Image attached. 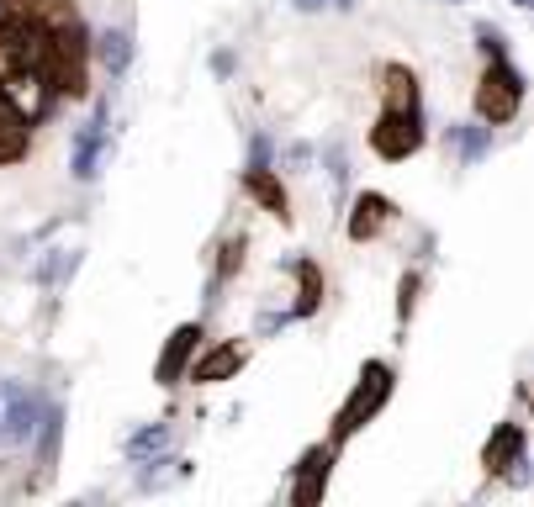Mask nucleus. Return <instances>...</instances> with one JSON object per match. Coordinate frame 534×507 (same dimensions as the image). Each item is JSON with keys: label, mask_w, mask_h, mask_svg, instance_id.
Segmentation results:
<instances>
[{"label": "nucleus", "mask_w": 534, "mask_h": 507, "mask_svg": "<svg viewBox=\"0 0 534 507\" xmlns=\"http://www.w3.org/2000/svg\"><path fill=\"white\" fill-rule=\"evenodd\" d=\"M386 397H392V365H386V360H365V370H360L355 391H349V402L339 407V423H334V444L355 439L360 428H365V423H371L376 412L386 407Z\"/></svg>", "instance_id": "1"}, {"label": "nucleus", "mask_w": 534, "mask_h": 507, "mask_svg": "<svg viewBox=\"0 0 534 507\" xmlns=\"http://www.w3.org/2000/svg\"><path fill=\"white\" fill-rule=\"evenodd\" d=\"M519 106H524V74L513 69L508 59L487 64L482 85H476V117L497 127V122H513V117H519Z\"/></svg>", "instance_id": "2"}, {"label": "nucleus", "mask_w": 534, "mask_h": 507, "mask_svg": "<svg viewBox=\"0 0 534 507\" xmlns=\"http://www.w3.org/2000/svg\"><path fill=\"white\" fill-rule=\"evenodd\" d=\"M43 407H48V402H43L32 386L6 381V397H0V444H11V449L32 444V428H38Z\"/></svg>", "instance_id": "3"}, {"label": "nucleus", "mask_w": 534, "mask_h": 507, "mask_svg": "<svg viewBox=\"0 0 534 507\" xmlns=\"http://www.w3.org/2000/svg\"><path fill=\"white\" fill-rule=\"evenodd\" d=\"M371 143L381 159H408L423 143V117H408V111H381V122L371 127Z\"/></svg>", "instance_id": "4"}, {"label": "nucleus", "mask_w": 534, "mask_h": 507, "mask_svg": "<svg viewBox=\"0 0 534 507\" xmlns=\"http://www.w3.org/2000/svg\"><path fill=\"white\" fill-rule=\"evenodd\" d=\"M106 117H112V101H96V111H90V122L75 133V180H96L101 169V154H106Z\"/></svg>", "instance_id": "5"}, {"label": "nucleus", "mask_w": 534, "mask_h": 507, "mask_svg": "<svg viewBox=\"0 0 534 507\" xmlns=\"http://www.w3.org/2000/svg\"><path fill=\"white\" fill-rule=\"evenodd\" d=\"M328 465H334V449L312 444L307 455L297 460V471H291V502L297 507H312L323 492H328Z\"/></svg>", "instance_id": "6"}, {"label": "nucleus", "mask_w": 534, "mask_h": 507, "mask_svg": "<svg viewBox=\"0 0 534 507\" xmlns=\"http://www.w3.org/2000/svg\"><path fill=\"white\" fill-rule=\"evenodd\" d=\"M196 338H201V323H180V328L170 333V344H164L159 365H154V381H159V386H175L180 375H186L191 354H196Z\"/></svg>", "instance_id": "7"}, {"label": "nucleus", "mask_w": 534, "mask_h": 507, "mask_svg": "<svg viewBox=\"0 0 534 507\" xmlns=\"http://www.w3.org/2000/svg\"><path fill=\"white\" fill-rule=\"evenodd\" d=\"M186 370H191V381H196V386L228 381V375H238V370H244V344H217V349H207V354H201V360H191Z\"/></svg>", "instance_id": "8"}, {"label": "nucleus", "mask_w": 534, "mask_h": 507, "mask_svg": "<svg viewBox=\"0 0 534 507\" xmlns=\"http://www.w3.org/2000/svg\"><path fill=\"white\" fill-rule=\"evenodd\" d=\"M244 191H249L254 201H260L265 212L281 217V222L291 217V206H286V185H281V175H275L270 164H249V169H244Z\"/></svg>", "instance_id": "9"}, {"label": "nucleus", "mask_w": 534, "mask_h": 507, "mask_svg": "<svg viewBox=\"0 0 534 507\" xmlns=\"http://www.w3.org/2000/svg\"><path fill=\"white\" fill-rule=\"evenodd\" d=\"M392 217H397V212H392V201L376 196V191H365V196L355 201V212H349V238H355V243L376 238V233H381Z\"/></svg>", "instance_id": "10"}, {"label": "nucleus", "mask_w": 534, "mask_h": 507, "mask_svg": "<svg viewBox=\"0 0 534 507\" xmlns=\"http://www.w3.org/2000/svg\"><path fill=\"white\" fill-rule=\"evenodd\" d=\"M482 460H487L492 476H503L508 465H519L524 460V423H503V428H497V434L487 439V449H482Z\"/></svg>", "instance_id": "11"}, {"label": "nucleus", "mask_w": 534, "mask_h": 507, "mask_svg": "<svg viewBox=\"0 0 534 507\" xmlns=\"http://www.w3.org/2000/svg\"><path fill=\"white\" fill-rule=\"evenodd\" d=\"M386 111H408V117H423V101H418V80H413V69L386 64Z\"/></svg>", "instance_id": "12"}, {"label": "nucleus", "mask_w": 534, "mask_h": 507, "mask_svg": "<svg viewBox=\"0 0 534 507\" xmlns=\"http://www.w3.org/2000/svg\"><path fill=\"white\" fill-rule=\"evenodd\" d=\"M96 53H101L106 74H112V80H122V74L133 69V32H122V27L101 32V37H96Z\"/></svg>", "instance_id": "13"}, {"label": "nucleus", "mask_w": 534, "mask_h": 507, "mask_svg": "<svg viewBox=\"0 0 534 507\" xmlns=\"http://www.w3.org/2000/svg\"><path fill=\"white\" fill-rule=\"evenodd\" d=\"M450 148L466 164H482L487 154H492V127L487 122H466V127H450V138H445Z\"/></svg>", "instance_id": "14"}, {"label": "nucleus", "mask_w": 534, "mask_h": 507, "mask_svg": "<svg viewBox=\"0 0 534 507\" xmlns=\"http://www.w3.org/2000/svg\"><path fill=\"white\" fill-rule=\"evenodd\" d=\"M122 449H127V460H133V465H143L149 455H159V449H170V423H149V428H138V434L127 439Z\"/></svg>", "instance_id": "15"}, {"label": "nucleus", "mask_w": 534, "mask_h": 507, "mask_svg": "<svg viewBox=\"0 0 534 507\" xmlns=\"http://www.w3.org/2000/svg\"><path fill=\"white\" fill-rule=\"evenodd\" d=\"M59 434H64V412L59 407H43L38 428H32V439H38V460L53 465V455H59Z\"/></svg>", "instance_id": "16"}, {"label": "nucleus", "mask_w": 534, "mask_h": 507, "mask_svg": "<svg viewBox=\"0 0 534 507\" xmlns=\"http://www.w3.org/2000/svg\"><path fill=\"white\" fill-rule=\"evenodd\" d=\"M291 270L302 275V302L291 307V317H312V312H318V302H323V275H318V265H312V259H297Z\"/></svg>", "instance_id": "17"}, {"label": "nucleus", "mask_w": 534, "mask_h": 507, "mask_svg": "<svg viewBox=\"0 0 534 507\" xmlns=\"http://www.w3.org/2000/svg\"><path fill=\"white\" fill-rule=\"evenodd\" d=\"M323 169H328V180H334V196L344 201V191H349V154H344L339 138L323 143Z\"/></svg>", "instance_id": "18"}, {"label": "nucleus", "mask_w": 534, "mask_h": 507, "mask_svg": "<svg viewBox=\"0 0 534 507\" xmlns=\"http://www.w3.org/2000/svg\"><path fill=\"white\" fill-rule=\"evenodd\" d=\"M69 270H75V254H69V249H48L38 259V270H32V280H38V286H59Z\"/></svg>", "instance_id": "19"}, {"label": "nucleus", "mask_w": 534, "mask_h": 507, "mask_svg": "<svg viewBox=\"0 0 534 507\" xmlns=\"http://www.w3.org/2000/svg\"><path fill=\"white\" fill-rule=\"evenodd\" d=\"M476 43H482V53H487V64H497V59H508V37L497 32L492 22H482L476 27Z\"/></svg>", "instance_id": "20"}, {"label": "nucleus", "mask_w": 534, "mask_h": 507, "mask_svg": "<svg viewBox=\"0 0 534 507\" xmlns=\"http://www.w3.org/2000/svg\"><path fill=\"white\" fill-rule=\"evenodd\" d=\"M238 265H244V238H228L223 243V259H217V280H228Z\"/></svg>", "instance_id": "21"}, {"label": "nucleus", "mask_w": 534, "mask_h": 507, "mask_svg": "<svg viewBox=\"0 0 534 507\" xmlns=\"http://www.w3.org/2000/svg\"><path fill=\"white\" fill-rule=\"evenodd\" d=\"M291 6H297V11H349V6H355V0H291Z\"/></svg>", "instance_id": "22"}, {"label": "nucleus", "mask_w": 534, "mask_h": 507, "mask_svg": "<svg viewBox=\"0 0 534 507\" xmlns=\"http://www.w3.org/2000/svg\"><path fill=\"white\" fill-rule=\"evenodd\" d=\"M270 154H275V143H270L265 133H254V143H249V164H270Z\"/></svg>", "instance_id": "23"}, {"label": "nucleus", "mask_w": 534, "mask_h": 507, "mask_svg": "<svg viewBox=\"0 0 534 507\" xmlns=\"http://www.w3.org/2000/svg\"><path fill=\"white\" fill-rule=\"evenodd\" d=\"M286 164L291 169H307L312 164V143H286Z\"/></svg>", "instance_id": "24"}, {"label": "nucleus", "mask_w": 534, "mask_h": 507, "mask_svg": "<svg viewBox=\"0 0 534 507\" xmlns=\"http://www.w3.org/2000/svg\"><path fill=\"white\" fill-rule=\"evenodd\" d=\"M212 69H217V74H223V80H228V74H233V53H212Z\"/></svg>", "instance_id": "25"}, {"label": "nucleus", "mask_w": 534, "mask_h": 507, "mask_svg": "<svg viewBox=\"0 0 534 507\" xmlns=\"http://www.w3.org/2000/svg\"><path fill=\"white\" fill-rule=\"evenodd\" d=\"M0 397H6V375H0Z\"/></svg>", "instance_id": "26"}, {"label": "nucleus", "mask_w": 534, "mask_h": 507, "mask_svg": "<svg viewBox=\"0 0 534 507\" xmlns=\"http://www.w3.org/2000/svg\"><path fill=\"white\" fill-rule=\"evenodd\" d=\"M445 6H466V0H445Z\"/></svg>", "instance_id": "27"}, {"label": "nucleus", "mask_w": 534, "mask_h": 507, "mask_svg": "<svg viewBox=\"0 0 534 507\" xmlns=\"http://www.w3.org/2000/svg\"><path fill=\"white\" fill-rule=\"evenodd\" d=\"M513 6H529V0H513Z\"/></svg>", "instance_id": "28"}]
</instances>
